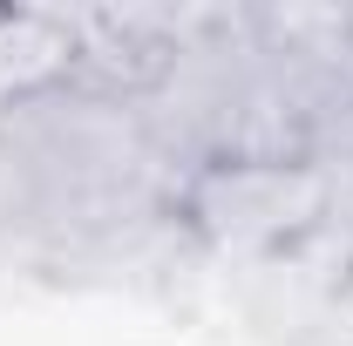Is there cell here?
<instances>
[{"mask_svg": "<svg viewBox=\"0 0 353 346\" xmlns=\"http://www.w3.org/2000/svg\"><path fill=\"white\" fill-rule=\"evenodd\" d=\"M340 204V170L319 156H218L176 170L170 224L218 258H279Z\"/></svg>", "mask_w": 353, "mask_h": 346, "instance_id": "obj_2", "label": "cell"}, {"mask_svg": "<svg viewBox=\"0 0 353 346\" xmlns=\"http://www.w3.org/2000/svg\"><path fill=\"white\" fill-rule=\"evenodd\" d=\"M176 163L136 102L75 82L0 95V217H21L54 252L123 245L136 224L170 217Z\"/></svg>", "mask_w": 353, "mask_h": 346, "instance_id": "obj_1", "label": "cell"}]
</instances>
